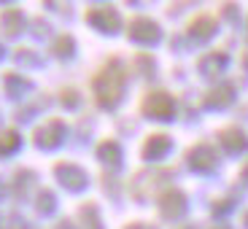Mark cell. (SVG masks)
I'll return each mask as SVG.
<instances>
[{
  "label": "cell",
  "instance_id": "6da1fadb",
  "mask_svg": "<svg viewBox=\"0 0 248 229\" xmlns=\"http://www.w3.org/2000/svg\"><path fill=\"white\" fill-rule=\"evenodd\" d=\"M94 87V100H97L103 108H113L122 97V89H124V68L119 60H111L106 68L100 70L92 81Z\"/></svg>",
  "mask_w": 248,
  "mask_h": 229
},
{
  "label": "cell",
  "instance_id": "7a4b0ae2",
  "mask_svg": "<svg viewBox=\"0 0 248 229\" xmlns=\"http://www.w3.org/2000/svg\"><path fill=\"white\" fill-rule=\"evenodd\" d=\"M143 113L151 119H173L175 103L168 92H149L146 100H143Z\"/></svg>",
  "mask_w": 248,
  "mask_h": 229
},
{
  "label": "cell",
  "instance_id": "3957f363",
  "mask_svg": "<svg viewBox=\"0 0 248 229\" xmlns=\"http://www.w3.org/2000/svg\"><path fill=\"white\" fill-rule=\"evenodd\" d=\"M168 178V170H143L140 175H135L132 178V192H135V197H149V192L154 189L156 183H162V181Z\"/></svg>",
  "mask_w": 248,
  "mask_h": 229
},
{
  "label": "cell",
  "instance_id": "277c9868",
  "mask_svg": "<svg viewBox=\"0 0 248 229\" xmlns=\"http://www.w3.org/2000/svg\"><path fill=\"white\" fill-rule=\"evenodd\" d=\"M184 208H186V199L178 189H165L159 194V213L165 218H178L184 213Z\"/></svg>",
  "mask_w": 248,
  "mask_h": 229
},
{
  "label": "cell",
  "instance_id": "5b68a950",
  "mask_svg": "<svg viewBox=\"0 0 248 229\" xmlns=\"http://www.w3.org/2000/svg\"><path fill=\"white\" fill-rule=\"evenodd\" d=\"M89 22H92L94 27H100V30L106 32H116L119 30V16L116 11H113L111 6H97V8H89Z\"/></svg>",
  "mask_w": 248,
  "mask_h": 229
},
{
  "label": "cell",
  "instance_id": "8992f818",
  "mask_svg": "<svg viewBox=\"0 0 248 229\" xmlns=\"http://www.w3.org/2000/svg\"><path fill=\"white\" fill-rule=\"evenodd\" d=\"M186 159H189V165H192L197 173H211V170L218 165V156L213 154L208 146H194V149L189 151V156H186Z\"/></svg>",
  "mask_w": 248,
  "mask_h": 229
},
{
  "label": "cell",
  "instance_id": "52a82bcc",
  "mask_svg": "<svg viewBox=\"0 0 248 229\" xmlns=\"http://www.w3.org/2000/svg\"><path fill=\"white\" fill-rule=\"evenodd\" d=\"M130 35L135 41H140V44H154V41H159L162 30L156 27L154 19H135L130 25Z\"/></svg>",
  "mask_w": 248,
  "mask_h": 229
},
{
  "label": "cell",
  "instance_id": "ba28073f",
  "mask_svg": "<svg viewBox=\"0 0 248 229\" xmlns=\"http://www.w3.org/2000/svg\"><path fill=\"white\" fill-rule=\"evenodd\" d=\"M186 32H189V38H194V41H208V38L216 32V19L213 16H194L192 22H189V27H186Z\"/></svg>",
  "mask_w": 248,
  "mask_h": 229
},
{
  "label": "cell",
  "instance_id": "9c48e42d",
  "mask_svg": "<svg viewBox=\"0 0 248 229\" xmlns=\"http://www.w3.org/2000/svg\"><path fill=\"white\" fill-rule=\"evenodd\" d=\"M235 100V87H230V84H218V87H213L211 92H205L202 103L211 108H227Z\"/></svg>",
  "mask_w": 248,
  "mask_h": 229
},
{
  "label": "cell",
  "instance_id": "30bf717a",
  "mask_svg": "<svg viewBox=\"0 0 248 229\" xmlns=\"http://www.w3.org/2000/svg\"><path fill=\"white\" fill-rule=\"evenodd\" d=\"M218 140H221V146L230 154H237V151H243L248 146V137L243 135V130H237V127H224L221 132H218Z\"/></svg>",
  "mask_w": 248,
  "mask_h": 229
},
{
  "label": "cell",
  "instance_id": "8fae6325",
  "mask_svg": "<svg viewBox=\"0 0 248 229\" xmlns=\"http://www.w3.org/2000/svg\"><path fill=\"white\" fill-rule=\"evenodd\" d=\"M170 149V135H162V132H156V135H151L149 140L143 143V156L146 159H159V156H165Z\"/></svg>",
  "mask_w": 248,
  "mask_h": 229
},
{
  "label": "cell",
  "instance_id": "7c38bea8",
  "mask_svg": "<svg viewBox=\"0 0 248 229\" xmlns=\"http://www.w3.org/2000/svg\"><path fill=\"white\" fill-rule=\"evenodd\" d=\"M57 178L65 186H70V189H81V186L87 183L84 173L78 168H73V165H57Z\"/></svg>",
  "mask_w": 248,
  "mask_h": 229
},
{
  "label": "cell",
  "instance_id": "4fadbf2b",
  "mask_svg": "<svg viewBox=\"0 0 248 229\" xmlns=\"http://www.w3.org/2000/svg\"><path fill=\"white\" fill-rule=\"evenodd\" d=\"M60 137H62V122H49L46 127H41L35 132L38 146H54V143H60Z\"/></svg>",
  "mask_w": 248,
  "mask_h": 229
},
{
  "label": "cell",
  "instance_id": "5bb4252c",
  "mask_svg": "<svg viewBox=\"0 0 248 229\" xmlns=\"http://www.w3.org/2000/svg\"><path fill=\"white\" fill-rule=\"evenodd\" d=\"M227 65V57L221 54V51H213V54H205L202 60H200V70L208 76H216L221 73V68Z\"/></svg>",
  "mask_w": 248,
  "mask_h": 229
},
{
  "label": "cell",
  "instance_id": "9a60e30c",
  "mask_svg": "<svg viewBox=\"0 0 248 229\" xmlns=\"http://www.w3.org/2000/svg\"><path fill=\"white\" fill-rule=\"evenodd\" d=\"M97 156H100L103 162H108V165H116V162H119V156H122V154H119V146H116V143L106 140V143H100Z\"/></svg>",
  "mask_w": 248,
  "mask_h": 229
},
{
  "label": "cell",
  "instance_id": "2e32d148",
  "mask_svg": "<svg viewBox=\"0 0 248 229\" xmlns=\"http://www.w3.org/2000/svg\"><path fill=\"white\" fill-rule=\"evenodd\" d=\"M16 143H19L16 132H6V135L0 137V154H8V151H14V149H16Z\"/></svg>",
  "mask_w": 248,
  "mask_h": 229
},
{
  "label": "cell",
  "instance_id": "e0dca14e",
  "mask_svg": "<svg viewBox=\"0 0 248 229\" xmlns=\"http://www.w3.org/2000/svg\"><path fill=\"white\" fill-rule=\"evenodd\" d=\"M3 22H6V30H8V32H16V30H19V14H16V11H6Z\"/></svg>",
  "mask_w": 248,
  "mask_h": 229
},
{
  "label": "cell",
  "instance_id": "ac0fdd59",
  "mask_svg": "<svg viewBox=\"0 0 248 229\" xmlns=\"http://www.w3.org/2000/svg\"><path fill=\"white\" fill-rule=\"evenodd\" d=\"M70 44H73V41H70L68 35L60 38V41H57V46H54V51H57V54H70V51H73V46H70Z\"/></svg>",
  "mask_w": 248,
  "mask_h": 229
},
{
  "label": "cell",
  "instance_id": "d6986e66",
  "mask_svg": "<svg viewBox=\"0 0 248 229\" xmlns=\"http://www.w3.org/2000/svg\"><path fill=\"white\" fill-rule=\"evenodd\" d=\"M38 208H41V211H49L51 208V192H41V197H38Z\"/></svg>",
  "mask_w": 248,
  "mask_h": 229
},
{
  "label": "cell",
  "instance_id": "ffe728a7",
  "mask_svg": "<svg viewBox=\"0 0 248 229\" xmlns=\"http://www.w3.org/2000/svg\"><path fill=\"white\" fill-rule=\"evenodd\" d=\"M243 181H248V162L243 165Z\"/></svg>",
  "mask_w": 248,
  "mask_h": 229
},
{
  "label": "cell",
  "instance_id": "44dd1931",
  "mask_svg": "<svg viewBox=\"0 0 248 229\" xmlns=\"http://www.w3.org/2000/svg\"><path fill=\"white\" fill-rule=\"evenodd\" d=\"M243 62H246V68H248V49L243 51Z\"/></svg>",
  "mask_w": 248,
  "mask_h": 229
}]
</instances>
